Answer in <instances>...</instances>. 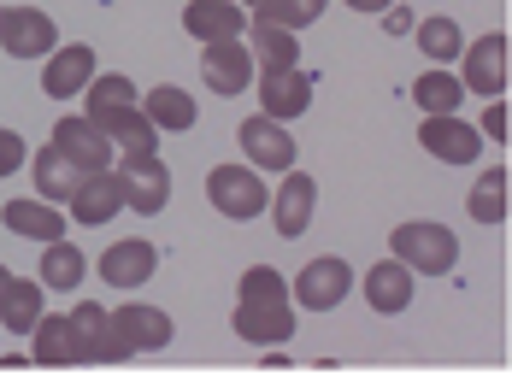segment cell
I'll use <instances>...</instances> for the list:
<instances>
[{
    "label": "cell",
    "mask_w": 512,
    "mask_h": 388,
    "mask_svg": "<svg viewBox=\"0 0 512 388\" xmlns=\"http://www.w3.org/2000/svg\"><path fill=\"white\" fill-rule=\"evenodd\" d=\"M236 336L254 341V347H283L295 336V306H289V289L271 265H254L242 271V289H236Z\"/></svg>",
    "instance_id": "cell-1"
},
{
    "label": "cell",
    "mask_w": 512,
    "mask_h": 388,
    "mask_svg": "<svg viewBox=\"0 0 512 388\" xmlns=\"http://www.w3.org/2000/svg\"><path fill=\"white\" fill-rule=\"evenodd\" d=\"M206 200H212V212H224V218H236V224L271 212V189L259 183V165H212Z\"/></svg>",
    "instance_id": "cell-2"
},
{
    "label": "cell",
    "mask_w": 512,
    "mask_h": 388,
    "mask_svg": "<svg viewBox=\"0 0 512 388\" xmlns=\"http://www.w3.org/2000/svg\"><path fill=\"white\" fill-rule=\"evenodd\" d=\"M395 259H407L418 277H442V271H454V259H460V242H454V230H442V224H401L395 236Z\"/></svg>",
    "instance_id": "cell-3"
},
{
    "label": "cell",
    "mask_w": 512,
    "mask_h": 388,
    "mask_svg": "<svg viewBox=\"0 0 512 388\" xmlns=\"http://www.w3.org/2000/svg\"><path fill=\"white\" fill-rule=\"evenodd\" d=\"M254 48H248V36H224V42H206L201 53V77H206V89L212 95H242L248 83H254Z\"/></svg>",
    "instance_id": "cell-4"
},
{
    "label": "cell",
    "mask_w": 512,
    "mask_h": 388,
    "mask_svg": "<svg viewBox=\"0 0 512 388\" xmlns=\"http://www.w3.org/2000/svg\"><path fill=\"white\" fill-rule=\"evenodd\" d=\"M65 206H71V218H77V224H89V230H101V224H112V218H118V212L130 206V189H124V171H112V165H106V171H89V177L77 183V194H71Z\"/></svg>",
    "instance_id": "cell-5"
},
{
    "label": "cell",
    "mask_w": 512,
    "mask_h": 388,
    "mask_svg": "<svg viewBox=\"0 0 512 388\" xmlns=\"http://www.w3.org/2000/svg\"><path fill=\"white\" fill-rule=\"evenodd\" d=\"M0 48L12 59H42L59 48V30L42 6H0Z\"/></svg>",
    "instance_id": "cell-6"
},
{
    "label": "cell",
    "mask_w": 512,
    "mask_h": 388,
    "mask_svg": "<svg viewBox=\"0 0 512 388\" xmlns=\"http://www.w3.org/2000/svg\"><path fill=\"white\" fill-rule=\"evenodd\" d=\"M89 124H101V136H112L118 153H154L159 147V124L136 106V100H118V106H89L83 112Z\"/></svg>",
    "instance_id": "cell-7"
},
{
    "label": "cell",
    "mask_w": 512,
    "mask_h": 388,
    "mask_svg": "<svg viewBox=\"0 0 512 388\" xmlns=\"http://www.w3.org/2000/svg\"><path fill=\"white\" fill-rule=\"evenodd\" d=\"M236 142H242V153H248V165H259V171H295V136L283 130V118H271V112H259V118H248L242 130H236Z\"/></svg>",
    "instance_id": "cell-8"
},
{
    "label": "cell",
    "mask_w": 512,
    "mask_h": 388,
    "mask_svg": "<svg viewBox=\"0 0 512 388\" xmlns=\"http://www.w3.org/2000/svg\"><path fill=\"white\" fill-rule=\"evenodd\" d=\"M30 353H36V365H89V336H83V324L65 312H42V324L30 330Z\"/></svg>",
    "instance_id": "cell-9"
},
{
    "label": "cell",
    "mask_w": 512,
    "mask_h": 388,
    "mask_svg": "<svg viewBox=\"0 0 512 388\" xmlns=\"http://www.w3.org/2000/svg\"><path fill=\"white\" fill-rule=\"evenodd\" d=\"M418 147L430 153V159H442V165H471L477 153H483V136L454 118V112H430L424 118V130H418Z\"/></svg>",
    "instance_id": "cell-10"
},
{
    "label": "cell",
    "mask_w": 512,
    "mask_h": 388,
    "mask_svg": "<svg viewBox=\"0 0 512 388\" xmlns=\"http://www.w3.org/2000/svg\"><path fill=\"white\" fill-rule=\"evenodd\" d=\"M118 171H124L130 206H136L142 218L165 212V200H171V171H165V159H159V153H124V159H118Z\"/></svg>",
    "instance_id": "cell-11"
},
{
    "label": "cell",
    "mask_w": 512,
    "mask_h": 388,
    "mask_svg": "<svg viewBox=\"0 0 512 388\" xmlns=\"http://www.w3.org/2000/svg\"><path fill=\"white\" fill-rule=\"evenodd\" d=\"M312 89H318V77L301 71V65H289V71H259V106L271 112V118H301L312 106Z\"/></svg>",
    "instance_id": "cell-12"
},
{
    "label": "cell",
    "mask_w": 512,
    "mask_h": 388,
    "mask_svg": "<svg viewBox=\"0 0 512 388\" xmlns=\"http://www.w3.org/2000/svg\"><path fill=\"white\" fill-rule=\"evenodd\" d=\"M154 265H159V247H154V242H142V236H124V242H112V247L101 253V265H95V271H101L112 289H142V283L154 277Z\"/></svg>",
    "instance_id": "cell-13"
},
{
    "label": "cell",
    "mask_w": 512,
    "mask_h": 388,
    "mask_svg": "<svg viewBox=\"0 0 512 388\" xmlns=\"http://www.w3.org/2000/svg\"><path fill=\"white\" fill-rule=\"evenodd\" d=\"M53 147H59V153H71L83 171H106V165H112V153H118L112 136H101V124H89L83 112H71V118H59V124H53Z\"/></svg>",
    "instance_id": "cell-14"
},
{
    "label": "cell",
    "mask_w": 512,
    "mask_h": 388,
    "mask_svg": "<svg viewBox=\"0 0 512 388\" xmlns=\"http://www.w3.org/2000/svg\"><path fill=\"white\" fill-rule=\"evenodd\" d=\"M0 224L12 230V236H24V242H59L65 236V218H59V206L42 200V194H24V200H6L0 206Z\"/></svg>",
    "instance_id": "cell-15"
},
{
    "label": "cell",
    "mask_w": 512,
    "mask_h": 388,
    "mask_svg": "<svg viewBox=\"0 0 512 388\" xmlns=\"http://www.w3.org/2000/svg\"><path fill=\"white\" fill-rule=\"evenodd\" d=\"M354 289V271L342 265V259H312L307 271L295 277V300L307 306V312H330V306H342V294Z\"/></svg>",
    "instance_id": "cell-16"
},
{
    "label": "cell",
    "mask_w": 512,
    "mask_h": 388,
    "mask_svg": "<svg viewBox=\"0 0 512 388\" xmlns=\"http://www.w3.org/2000/svg\"><path fill=\"white\" fill-rule=\"evenodd\" d=\"M95 83V48L89 42H71V48H53L48 53V71H42V89H48L53 100H71L83 95Z\"/></svg>",
    "instance_id": "cell-17"
},
{
    "label": "cell",
    "mask_w": 512,
    "mask_h": 388,
    "mask_svg": "<svg viewBox=\"0 0 512 388\" xmlns=\"http://www.w3.org/2000/svg\"><path fill=\"white\" fill-rule=\"evenodd\" d=\"M248 12L236 6V0H189L183 6V30L195 36V42H224V36H248Z\"/></svg>",
    "instance_id": "cell-18"
},
{
    "label": "cell",
    "mask_w": 512,
    "mask_h": 388,
    "mask_svg": "<svg viewBox=\"0 0 512 388\" xmlns=\"http://www.w3.org/2000/svg\"><path fill=\"white\" fill-rule=\"evenodd\" d=\"M312 206H318V183H312L307 171H283L277 200H271V224H277V236H301V230L312 224Z\"/></svg>",
    "instance_id": "cell-19"
},
{
    "label": "cell",
    "mask_w": 512,
    "mask_h": 388,
    "mask_svg": "<svg viewBox=\"0 0 512 388\" xmlns=\"http://www.w3.org/2000/svg\"><path fill=\"white\" fill-rule=\"evenodd\" d=\"M507 89V36H483L465 48V95H501Z\"/></svg>",
    "instance_id": "cell-20"
},
{
    "label": "cell",
    "mask_w": 512,
    "mask_h": 388,
    "mask_svg": "<svg viewBox=\"0 0 512 388\" xmlns=\"http://www.w3.org/2000/svg\"><path fill=\"white\" fill-rule=\"evenodd\" d=\"M30 177H36V194L59 206V200H71V194H77V183H83L89 171H83L71 153H59V147L48 142L42 153H36V159H30Z\"/></svg>",
    "instance_id": "cell-21"
},
{
    "label": "cell",
    "mask_w": 512,
    "mask_h": 388,
    "mask_svg": "<svg viewBox=\"0 0 512 388\" xmlns=\"http://www.w3.org/2000/svg\"><path fill=\"white\" fill-rule=\"evenodd\" d=\"M365 300H371V312H407L412 306V265L407 259H383V265H371V277H365Z\"/></svg>",
    "instance_id": "cell-22"
},
{
    "label": "cell",
    "mask_w": 512,
    "mask_h": 388,
    "mask_svg": "<svg viewBox=\"0 0 512 388\" xmlns=\"http://www.w3.org/2000/svg\"><path fill=\"white\" fill-rule=\"evenodd\" d=\"M112 324H118V336L130 341V353H154V347H165L171 341V318L159 312V306H118L112 312Z\"/></svg>",
    "instance_id": "cell-23"
},
{
    "label": "cell",
    "mask_w": 512,
    "mask_h": 388,
    "mask_svg": "<svg viewBox=\"0 0 512 388\" xmlns=\"http://www.w3.org/2000/svg\"><path fill=\"white\" fill-rule=\"evenodd\" d=\"M71 318H77V324H83V336H89V359H101V365H124V359H130V341L118 336L112 312H101L95 300H83Z\"/></svg>",
    "instance_id": "cell-24"
},
{
    "label": "cell",
    "mask_w": 512,
    "mask_h": 388,
    "mask_svg": "<svg viewBox=\"0 0 512 388\" xmlns=\"http://www.w3.org/2000/svg\"><path fill=\"white\" fill-rule=\"evenodd\" d=\"M248 48H254L259 71H289V65H301V42H295V30L265 24V18L248 24Z\"/></svg>",
    "instance_id": "cell-25"
},
{
    "label": "cell",
    "mask_w": 512,
    "mask_h": 388,
    "mask_svg": "<svg viewBox=\"0 0 512 388\" xmlns=\"http://www.w3.org/2000/svg\"><path fill=\"white\" fill-rule=\"evenodd\" d=\"M142 112L154 118L159 130H171V136L195 130V95H189V89H177V83H159V89H148Z\"/></svg>",
    "instance_id": "cell-26"
},
{
    "label": "cell",
    "mask_w": 512,
    "mask_h": 388,
    "mask_svg": "<svg viewBox=\"0 0 512 388\" xmlns=\"http://www.w3.org/2000/svg\"><path fill=\"white\" fill-rule=\"evenodd\" d=\"M0 324H6L12 336H30V330L42 324V283L12 277V289H6V300H0Z\"/></svg>",
    "instance_id": "cell-27"
},
{
    "label": "cell",
    "mask_w": 512,
    "mask_h": 388,
    "mask_svg": "<svg viewBox=\"0 0 512 388\" xmlns=\"http://www.w3.org/2000/svg\"><path fill=\"white\" fill-rule=\"evenodd\" d=\"M83 271H89V259H83L71 242H48L42 247V271H36V277H42L48 289H77Z\"/></svg>",
    "instance_id": "cell-28"
},
{
    "label": "cell",
    "mask_w": 512,
    "mask_h": 388,
    "mask_svg": "<svg viewBox=\"0 0 512 388\" xmlns=\"http://www.w3.org/2000/svg\"><path fill=\"white\" fill-rule=\"evenodd\" d=\"M465 212L477 218V224H501V212H507V171L501 165H489L483 177H477V189L465 200Z\"/></svg>",
    "instance_id": "cell-29"
},
{
    "label": "cell",
    "mask_w": 512,
    "mask_h": 388,
    "mask_svg": "<svg viewBox=\"0 0 512 388\" xmlns=\"http://www.w3.org/2000/svg\"><path fill=\"white\" fill-rule=\"evenodd\" d=\"M412 100H418L424 112H460L465 83H460V77H448V71H430V77H418V83H412Z\"/></svg>",
    "instance_id": "cell-30"
},
{
    "label": "cell",
    "mask_w": 512,
    "mask_h": 388,
    "mask_svg": "<svg viewBox=\"0 0 512 388\" xmlns=\"http://www.w3.org/2000/svg\"><path fill=\"white\" fill-rule=\"evenodd\" d=\"M254 18L283 24V30H307L312 18H324V0H265V6H254Z\"/></svg>",
    "instance_id": "cell-31"
},
{
    "label": "cell",
    "mask_w": 512,
    "mask_h": 388,
    "mask_svg": "<svg viewBox=\"0 0 512 388\" xmlns=\"http://www.w3.org/2000/svg\"><path fill=\"white\" fill-rule=\"evenodd\" d=\"M418 48L430 53V59H454V53L465 48V36H460L454 18H424V24H418Z\"/></svg>",
    "instance_id": "cell-32"
},
{
    "label": "cell",
    "mask_w": 512,
    "mask_h": 388,
    "mask_svg": "<svg viewBox=\"0 0 512 388\" xmlns=\"http://www.w3.org/2000/svg\"><path fill=\"white\" fill-rule=\"evenodd\" d=\"M83 95H89V106H118V100H136V83L118 77V71H106V77L95 71V83H89Z\"/></svg>",
    "instance_id": "cell-33"
},
{
    "label": "cell",
    "mask_w": 512,
    "mask_h": 388,
    "mask_svg": "<svg viewBox=\"0 0 512 388\" xmlns=\"http://www.w3.org/2000/svg\"><path fill=\"white\" fill-rule=\"evenodd\" d=\"M24 165V136H12V130H0V177H12Z\"/></svg>",
    "instance_id": "cell-34"
},
{
    "label": "cell",
    "mask_w": 512,
    "mask_h": 388,
    "mask_svg": "<svg viewBox=\"0 0 512 388\" xmlns=\"http://www.w3.org/2000/svg\"><path fill=\"white\" fill-rule=\"evenodd\" d=\"M483 136L507 142V106H501V100H489V112H483Z\"/></svg>",
    "instance_id": "cell-35"
},
{
    "label": "cell",
    "mask_w": 512,
    "mask_h": 388,
    "mask_svg": "<svg viewBox=\"0 0 512 388\" xmlns=\"http://www.w3.org/2000/svg\"><path fill=\"white\" fill-rule=\"evenodd\" d=\"M383 24H389V30L401 36V30H412V12H401V6H389V12H383Z\"/></svg>",
    "instance_id": "cell-36"
},
{
    "label": "cell",
    "mask_w": 512,
    "mask_h": 388,
    "mask_svg": "<svg viewBox=\"0 0 512 388\" xmlns=\"http://www.w3.org/2000/svg\"><path fill=\"white\" fill-rule=\"evenodd\" d=\"M348 6H354V12H389L395 0H348Z\"/></svg>",
    "instance_id": "cell-37"
},
{
    "label": "cell",
    "mask_w": 512,
    "mask_h": 388,
    "mask_svg": "<svg viewBox=\"0 0 512 388\" xmlns=\"http://www.w3.org/2000/svg\"><path fill=\"white\" fill-rule=\"evenodd\" d=\"M6 289H12V271H6V265H0V300H6Z\"/></svg>",
    "instance_id": "cell-38"
},
{
    "label": "cell",
    "mask_w": 512,
    "mask_h": 388,
    "mask_svg": "<svg viewBox=\"0 0 512 388\" xmlns=\"http://www.w3.org/2000/svg\"><path fill=\"white\" fill-rule=\"evenodd\" d=\"M242 6H248V12H254V6H265V0H242Z\"/></svg>",
    "instance_id": "cell-39"
}]
</instances>
